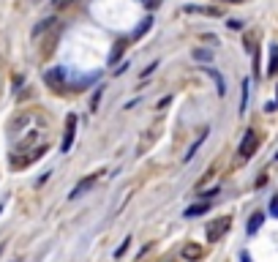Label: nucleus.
<instances>
[{"mask_svg": "<svg viewBox=\"0 0 278 262\" xmlns=\"http://www.w3.org/2000/svg\"><path fill=\"white\" fill-rule=\"evenodd\" d=\"M262 224H264V216H262V213H254V216H251V221H248V227H246V232H248V235H254Z\"/></svg>", "mask_w": 278, "mask_h": 262, "instance_id": "ddd939ff", "label": "nucleus"}, {"mask_svg": "<svg viewBox=\"0 0 278 262\" xmlns=\"http://www.w3.org/2000/svg\"><path fill=\"white\" fill-rule=\"evenodd\" d=\"M256 147H259V137H256V131H246V137H243V142H240V147H237V153H240L243 161H248V159L256 153Z\"/></svg>", "mask_w": 278, "mask_h": 262, "instance_id": "7ed1b4c3", "label": "nucleus"}, {"mask_svg": "<svg viewBox=\"0 0 278 262\" xmlns=\"http://www.w3.org/2000/svg\"><path fill=\"white\" fill-rule=\"evenodd\" d=\"M77 123H79V118L74 115V112H69V115H66V131H63V139H60V150H63V153H69V150H71L74 137H77Z\"/></svg>", "mask_w": 278, "mask_h": 262, "instance_id": "f257e3e1", "label": "nucleus"}, {"mask_svg": "<svg viewBox=\"0 0 278 262\" xmlns=\"http://www.w3.org/2000/svg\"><path fill=\"white\" fill-rule=\"evenodd\" d=\"M150 25H153V19H145V22H142V25H139V30H137V33H134V38H139V36H142V33H145L147 28H150Z\"/></svg>", "mask_w": 278, "mask_h": 262, "instance_id": "6ab92c4d", "label": "nucleus"}, {"mask_svg": "<svg viewBox=\"0 0 278 262\" xmlns=\"http://www.w3.org/2000/svg\"><path fill=\"white\" fill-rule=\"evenodd\" d=\"M275 159H278V153H275Z\"/></svg>", "mask_w": 278, "mask_h": 262, "instance_id": "b1692460", "label": "nucleus"}, {"mask_svg": "<svg viewBox=\"0 0 278 262\" xmlns=\"http://www.w3.org/2000/svg\"><path fill=\"white\" fill-rule=\"evenodd\" d=\"M202 71H207L210 77L215 79V85H218V96H224V93H227V85H224V77H221V74L215 71V69H210V66H202Z\"/></svg>", "mask_w": 278, "mask_h": 262, "instance_id": "9d476101", "label": "nucleus"}, {"mask_svg": "<svg viewBox=\"0 0 278 262\" xmlns=\"http://www.w3.org/2000/svg\"><path fill=\"white\" fill-rule=\"evenodd\" d=\"M210 211V202H199V205H191L186 211V219H194V216H202V213Z\"/></svg>", "mask_w": 278, "mask_h": 262, "instance_id": "9b49d317", "label": "nucleus"}, {"mask_svg": "<svg viewBox=\"0 0 278 262\" xmlns=\"http://www.w3.org/2000/svg\"><path fill=\"white\" fill-rule=\"evenodd\" d=\"M202 254H205V251H202V246H194V243L183 248V257H186V259H199Z\"/></svg>", "mask_w": 278, "mask_h": 262, "instance_id": "4468645a", "label": "nucleus"}, {"mask_svg": "<svg viewBox=\"0 0 278 262\" xmlns=\"http://www.w3.org/2000/svg\"><path fill=\"white\" fill-rule=\"evenodd\" d=\"M128 246H131V238H126V240H123V243H120V246H118V251H115V257H123V254H126V248H128Z\"/></svg>", "mask_w": 278, "mask_h": 262, "instance_id": "f3484780", "label": "nucleus"}, {"mask_svg": "<svg viewBox=\"0 0 278 262\" xmlns=\"http://www.w3.org/2000/svg\"><path fill=\"white\" fill-rule=\"evenodd\" d=\"M221 3H246V0H221Z\"/></svg>", "mask_w": 278, "mask_h": 262, "instance_id": "5701e85b", "label": "nucleus"}, {"mask_svg": "<svg viewBox=\"0 0 278 262\" xmlns=\"http://www.w3.org/2000/svg\"><path fill=\"white\" fill-rule=\"evenodd\" d=\"M227 25H229V28H232V30H240V28H243V22H240V19H229Z\"/></svg>", "mask_w": 278, "mask_h": 262, "instance_id": "412c9836", "label": "nucleus"}, {"mask_svg": "<svg viewBox=\"0 0 278 262\" xmlns=\"http://www.w3.org/2000/svg\"><path fill=\"white\" fill-rule=\"evenodd\" d=\"M101 93H104V87H96V93H93V98H90V112H98V101H101Z\"/></svg>", "mask_w": 278, "mask_h": 262, "instance_id": "2eb2a0df", "label": "nucleus"}, {"mask_svg": "<svg viewBox=\"0 0 278 262\" xmlns=\"http://www.w3.org/2000/svg\"><path fill=\"white\" fill-rule=\"evenodd\" d=\"M44 82L52 87L55 93H60L63 90V85H66V79H63V69H49L44 74Z\"/></svg>", "mask_w": 278, "mask_h": 262, "instance_id": "39448f33", "label": "nucleus"}, {"mask_svg": "<svg viewBox=\"0 0 278 262\" xmlns=\"http://www.w3.org/2000/svg\"><path fill=\"white\" fill-rule=\"evenodd\" d=\"M186 14H202V17H221V9L215 6H183Z\"/></svg>", "mask_w": 278, "mask_h": 262, "instance_id": "423d86ee", "label": "nucleus"}, {"mask_svg": "<svg viewBox=\"0 0 278 262\" xmlns=\"http://www.w3.org/2000/svg\"><path fill=\"white\" fill-rule=\"evenodd\" d=\"M60 25H58V19H41V25H36L33 28V38H41V36H46V33H52V30H58Z\"/></svg>", "mask_w": 278, "mask_h": 262, "instance_id": "0eeeda50", "label": "nucleus"}, {"mask_svg": "<svg viewBox=\"0 0 278 262\" xmlns=\"http://www.w3.org/2000/svg\"><path fill=\"white\" fill-rule=\"evenodd\" d=\"M128 46V38H120V41H115V46H112V52H109V63H118L120 60V55H123V49Z\"/></svg>", "mask_w": 278, "mask_h": 262, "instance_id": "6e6552de", "label": "nucleus"}, {"mask_svg": "<svg viewBox=\"0 0 278 262\" xmlns=\"http://www.w3.org/2000/svg\"><path fill=\"white\" fill-rule=\"evenodd\" d=\"M194 58H196V60H205V63H207L213 55H210V52H205V49H194Z\"/></svg>", "mask_w": 278, "mask_h": 262, "instance_id": "a211bd4d", "label": "nucleus"}, {"mask_svg": "<svg viewBox=\"0 0 278 262\" xmlns=\"http://www.w3.org/2000/svg\"><path fill=\"white\" fill-rule=\"evenodd\" d=\"M207 131H210V129H202L199 139H196V142H194L191 147H188V153H186V156H183V161H191V159H194V153L199 150V145H202V142H205V139H207Z\"/></svg>", "mask_w": 278, "mask_h": 262, "instance_id": "1a4fd4ad", "label": "nucleus"}, {"mask_svg": "<svg viewBox=\"0 0 278 262\" xmlns=\"http://www.w3.org/2000/svg\"><path fill=\"white\" fill-rule=\"evenodd\" d=\"M270 213H273V216H278V197H273V202H270Z\"/></svg>", "mask_w": 278, "mask_h": 262, "instance_id": "4be33fe9", "label": "nucleus"}, {"mask_svg": "<svg viewBox=\"0 0 278 262\" xmlns=\"http://www.w3.org/2000/svg\"><path fill=\"white\" fill-rule=\"evenodd\" d=\"M267 74L273 77V74H278V46L273 44L270 46V63H267Z\"/></svg>", "mask_w": 278, "mask_h": 262, "instance_id": "f8f14e48", "label": "nucleus"}, {"mask_svg": "<svg viewBox=\"0 0 278 262\" xmlns=\"http://www.w3.org/2000/svg\"><path fill=\"white\" fill-rule=\"evenodd\" d=\"M229 227H232V219H229V216H224L218 221H210V224H207V240H213V243H215V240H221L224 235L229 232Z\"/></svg>", "mask_w": 278, "mask_h": 262, "instance_id": "f03ea898", "label": "nucleus"}, {"mask_svg": "<svg viewBox=\"0 0 278 262\" xmlns=\"http://www.w3.org/2000/svg\"><path fill=\"white\" fill-rule=\"evenodd\" d=\"M74 3V0H55V9L60 11V9H69V6Z\"/></svg>", "mask_w": 278, "mask_h": 262, "instance_id": "aec40b11", "label": "nucleus"}, {"mask_svg": "<svg viewBox=\"0 0 278 262\" xmlns=\"http://www.w3.org/2000/svg\"><path fill=\"white\" fill-rule=\"evenodd\" d=\"M248 87H251V82L246 79V82H243V101H240V112H246V107H248Z\"/></svg>", "mask_w": 278, "mask_h": 262, "instance_id": "dca6fc26", "label": "nucleus"}, {"mask_svg": "<svg viewBox=\"0 0 278 262\" xmlns=\"http://www.w3.org/2000/svg\"><path fill=\"white\" fill-rule=\"evenodd\" d=\"M101 175H104V172H93V175H90V178H85V180H79V183H77V186H74V189H71V194H69V199H77V197H82V194H85V191H90V189H93V186H96V183H98V178H101Z\"/></svg>", "mask_w": 278, "mask_h": 262, "instance_id": "20e7f679", "label": "nucleus"}]
</instances>
